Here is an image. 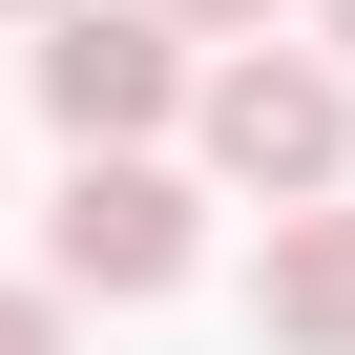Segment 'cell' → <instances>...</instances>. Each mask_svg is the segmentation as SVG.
I'll list each match as a JSON object with an SVG mask.
<instances>
[{"mask_svg":"<svg viewBox=\"0 0 355 355\" xmlns=\"http://www.w3.org/2000/svg\"><path fill=\"white\" fill-rule=\"evenodd\" d=\"M313 42H334V63H355V0H313Z\"/></svg>","mask_w":355,"mask_h":355,"instance_id":"52a82bcc","label":"cell"},{"mask_svg":"<svg viewBox=\"0 0 355 355\" xmlns=\"http://www.w3.org/2000/svg\"><path fill=\"white\" fill-rule=\"evenodd\" d=\"M0 355H63V293H0Z\"/></svg>","mask_w":355,"mask_h":355,"instance_id":"5b68a950","label":"cell"},{"mask_svg":"<svg viewBox=\"0 0 355 355\" xmlns=\"http://www.w3.org/2000/svg\"><path fill=\"white\" fill-rule=\"evenodd\" d=\"M189 125H209L230 189H293V209H313L334 167H355V63H334V42H230Z\"/></svg>","mask_w":355,"mask_h":355,"instance_id":"6da1fadb","label":"cell"},{"mask_svg":"<svg viewBox=\"0 0 355 355\" xmlns=\"http://www.w3.org/2000/svg\"><path fill=\"white\" fill-rule=\"evenodd\" d=\"M167 21H272V0H167Z\"/></svg>","mask_w":355,"mask_h":355,"instance_id":"8992f818","label":"cell"},{"mask_svg":"<svg viewBox=\"0 0 355 355\" xmlns=\"http://www.w3.org/2000/svg\"><path fill=\"white\" fill-rule=\"evenodd\" d=\"M251 334L272 355H355V209H272V272H251Z\"/></svg>","mask_w":355,"mask_h":355,"instance_id":"277c9868","label":"cell"},{"mask_svg":"<svg viewBox=\"0 0 355 355\" xmlns=\"http://www.w3.org/2000/svg\"><path fill=\"white\" fill-rule=\"evenodd\" d=\"M42 272L146 313V293H189V167H146V146H84L63 167V209H42Z\"/></svg>","mask_w":355,"mask_h":355,"instance_id":"7a4b0ae2","label":"cell"},{"mask_svg":"<svg viewBox=\"0 0 355 355\" xmlns=\"http://www.w3.org/2000/svg\"><path fill=\"white\" fill-rule=\"evenodd\" d=\"M0 21H84V0H0Z\"/></svg>","mask_w":355,"mask_h":355,"instance_id":"ba28073f","label":"cell"},{"mask_svg":"<svg viewBox=\"0 0 355 355\" xmlns=\"http://www.w3.org/2000/svg\"><path fill=\"white\" fill-rule=\"evenodd\" d=\"M167 105H209L167 0H84V21H42V125H63V146H146Z\"/></svg>","mask_w":355,"mask_h":355,"instance_id":"3957f363","label":"cell"}]
</instances>
